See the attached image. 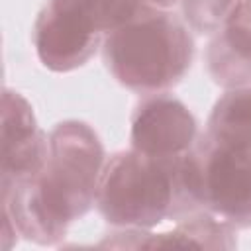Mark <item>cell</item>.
<instances>
[{
    "label": "cell",
    "mask_w": 251,
    "mask_h": 251,
    "mask_svg": "<svg viewBox=\"0 0 251 251\" xmlns=\"http://www.w3.org/2000/svg\"><path fill=\"white\" fill-rule=\"evenodd\" d=\"M104 239L100 247L118 249H161V247H204V249H233L237 247L235 227L222 222L206 210L192 212L178 220V224L163 233H151L149 229H122Z\"/></svg>",
    "instance_id": "obj_8"
},
{
    "label": "cell",
    "mask_w": 251,
    "mask_h": 251,
    "mask_svg": "<svg viewBox=\"0 0 251 251\" xmlns=\"http://www.w3.org/2000/svg\"><path fill=\"white\" fill-rule=\"evenodd\" d=\"M198 139L194 114L171 94H151L131 112V149L151 157H182Z\"/></svg>",
    "instance_id": "obj_6"
},
{
    "label": "cell",
    "mask_w": 251,
    "mask_h": 251,
    "mask_svg": "<svg viewBox=\"0 0 251 251\" xmlns=\"http://www.w3.org/2000/svg\"><path fill=\"white\" fill-rule=\"evenodd\" d=\"M102 59L124 88L143 96L163 94L188 73L194 39L182 18L145 4L104 35Z\"/></svg>",
    "instance_id": "obj_2"
},
{
    "label": "cell",
    "mask_w": 251,
    "mask_h": 251,
    "mask_svg": "<svg viewBox=\"0 0 251 251\" xmlns=\"http://www.w3.org/2000/svg\"><path fill=\"white\" fill-rule=\"evenodd\" d=\"M31 39L41 65L53 73H71L102 47L104 35L45 4L35 18Z\"/></svg>",
    "instance_id": "obj_7"
},
{
    "label": "cell",
    "mask_w": 251,
    "mask_h": 251,
    "mask_svg": "<svg viewBox=\"0 0 251 251\" xmlns=\"http://www.w3.org/2000/svg\"><path fill=\"white\" fill-rule=\"evenodd\" d=\"M147 6H155V8H163V10H169L171 6H175L176 2L180 0H143Z\"/></svg>",
    "instance_id": "obj_13"
},
{
    "label": "cell",
    "mask_w": 251,
    "mask_h": 251,
    "mask_svg": "<svg viewBox=\"0 0 251 251\" xmlns=\"http://www.w3.org/2000/svg\"><path fill=\"white\" fill-rule=\"evenodd\" d=\"M106 165L98 133L80 120L49 131V153L33 178L0 188L2 220L37 245H57L92 204Z\"/></svg>",
    "instance_id": "obj_1"
},
{
    "label": "cell",
    "mask_w": 251,
    "mask_h": 251,
    "mask_svg": "<svg viewBox=\"0 0 251 251\" xmlns=\"http://www.w3.org/2000/svg\"><path fill=\"white\" fill-rule=\"evenodd\" d=\"M182 157H151L135 149L114 153L96 192L100 216L120 229H153L169 218L198 212L184 184Z\"/></svg>",
    "instance_id": "obj_3"
},
{
    "label": "cell",
    "mask_w": 251,
    "mask_h": 251,
    "mask_svg": "<svg viewBox=\"0 0 251 251\" xmlns=\"http://www.w3.org/2000/svg\"><path fill=\"white\" fill-rule=\"evenodd\" d=\"M212 80L229 90L251 84V0H243L206 49Z\"/></svg>",
    "instance_id": "obj_9"
},
{
    "label": "cell",
    "mask_w": 251,
    "mask_h": 251,
    "mask_svg": "<svg viewBox=\"0 0 251 251\" xmlns=\"http://www.w3.org/2000/svg\"><path fill=\"white\" fill-rule=\"evenodd\" d=\"M182 176L196 210L235 229L251 227V151L198 135L182 157Z\"/></svg>",
    "instance_id": "obj_4"
},
{
    "label": "cell",
    "mask_w": 251,
    "mask_h": 251,
    "mask_svg": "<svg viewBox=\"0 0 251 251\" xmlns=\"http://www.w3.org/2000/svg\"><path fill=\"white\" fill-rule=\"evenodd\" d=\"M0 188L39 175L49 153V135L37 126L31 104L16 90L2 92Z\"/></svg>",
    "instance_id": "obj_5"
},
{
    "label": "cell",
    "mask_w": 251,
    "mask_h": 251,
    "mask_svg": "<svg viewBox=\"0 0 251 251\" xmlns=\"http://www.w3.org/2000/svg\"><path fill=\"white\" fill-rule=\"evenodd\" d=\"M47 4L100 35L126 24L145 6L143 0H47Z\"/></svg>",
    "instance_id": "obj_11"
},
{
    "label": "cell",
    "mask_w": 251,
    "mask_h": 251,
    "mask_svg": "<svg viewBox=\"0 0 251 251\" xmlns=\"http://www.w3.org/2000/svg\"><path fill=\"white\" fill-rule=\"evenodd\" d=\"M241 2L243 0H180L182 20L192 31L214 35L226 25Z\"/></svg>",
    "instance_id": "obj_12"
},
{
    "label": "cell",
    "mask_w": 251,
    "mask_h": 251,
    "mask_svg": "<svg viewBox=\"0 0 251 251\" xmlns=\"http://www.w3.org/2000/svg\"><path fill=\"white\" fill-rule=\"evenodd\" d=\"M206 126L210 139L251 151V84L229 88L214 104Z\"/></svg>",
    "instance_id": "obj_10"
}]
</instances>
